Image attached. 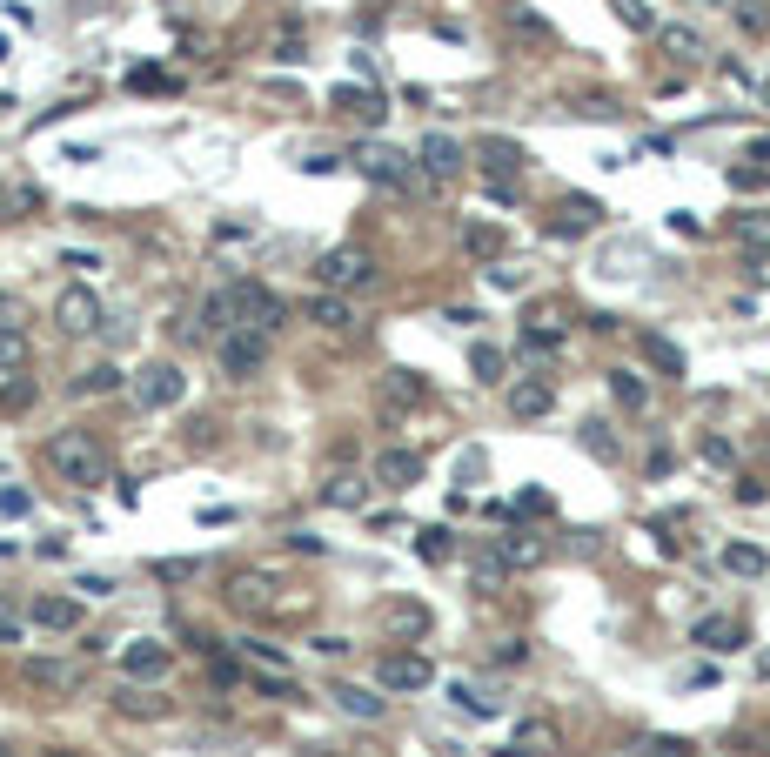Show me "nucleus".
Instances as JSON below:
<instances>
[{"mask_svg": "<svg viewBox=\"0 0 770 757\" xmlns=\"http://www.w3.org/2000/svg\"><path fill=\"white\" fill-rule=\"evenodd\" d=\"M47 463L61 469V483H74V490H101V483H108V449L94 443L88 429L47 436Z\"/></svg>", "mask_w": 770, "mask_h": 757, "instance_id": "obj_1", "label": "nucleus"}, {"mask_svg": "<svg viewBox=\"0 0 770 757\" xmlns=\"http://www.w3.org/2000/svg\"><path fill=\"white\" fill-rule=\"evenodd\" d=\"M355 175L375 181V188H389V195H429L436 181L422 175V161L396 155V148H355Z\"/></svg>", "mask_w": 770, "mask_h": 757, "instance_id": "obj_2", "label": "nucleus"}, {"mask_svg": "<svg viewBox=\"0 0 770 757\" xmlns=\"http://www.w3.org/2000/svg\"><path fill=\"white\" fill-rule=\"evenodd\" d=\"M128 389H134V409H175L188 396V376H181V362H141Z\"/></svg>", "mask_w": 770, "mask_h": 757, "instance_id": "obj_3", "label": "nucleus"}, {"mask_svg": "<svg viewBox=\"0 0 770 757\" xmlns=\"http://www.w3.org/2000/svg\"><path fill=\"white\" fill-rule=\"evenodd\" d=\"M215 356H221V376L248 382V376H255V369L268 362V335H262V329H242V322H235L228 335H215Z\"/></svg>", "mask_w": 770, "mask_h": 757, "instance_id": "obj_4", "label": "nucleus"}, {"mask_svg": "<svg viewBox=\"0 0 770 757\" xmlns=\"http://www.w3.org/2000/svg\"><path fill=\"white\" fill-rule=\"evenodd\" d=\"M228 289H235V322H242V329L275 335L288 322V302L275 289H262V282H228Z\"/></svg>", "mask_w": 770, "mask_h": 757, "instance_id": "obj_5", "label": "nucleus"}, {"mask_svg": "<svg viewBox=\"0 0 770 757\" xmlns=\"http://www.w3.org/2000/svg\"><path fill=\"white\" fill-rule=\"evenodd\" d=\"M315 282H322L329 295H342V289H369V282H375L369 248H329V255L315 262Z\"/></svg>", "mask_w": 770, "mask_h": 757, "instance_id": "obj_6", "label": "nucleus"}, {"mask_svg": "<svg viewBox=\"0 0 770 757\" xmlns=\"http://www.w3.org/2000/svg\"><path fill=\"white\" fill-rule=\"evenodd\" d=\"M101 322H108V309H101V295H94L88 282H74V289L54 295V329L61 335H94Z\"/></svg>", "mask_w": 770, "mask_h": 757, "instance_id": "obj_7", "label": "nucleus"}, {"mask_svg": "<svg viewBox=\"0 0 770 757\" xmlns=\"http://www.w3.org/2000/svg\"><path fill=\"white\" fill-rule=\"evenodd\" d=\"M429 684H436L429 657H416V650H389L382 657V691H429Z\"/></svg>", "mask_w": 770, "mask_h": 757, "instance_id": "obj_8", "label": "nucleus"}, {"mask_svg": "<svg viewBox=\"0 0 770 757\" xmlns=\"http://www.w3.org/2000/svg\"><path fill=\"white\" fill-rule=\"evenodd\" d=\"M121 670H128L134 684H154V677H168V670H175V650L154 644V637H141V644L121 650Z\"/></svg>", "mask_w": 770, "mask_h": 757, "instance_id": "obj_9", "label": "nucleus"}, {"mask_svg": "<svg viewBox=\"0 0 770 757\" xmlns=\"http://www.w3.org/2000/svg\"><path fill=\"white\" fill-rule=\"evenodd\" d=\"M556 409V389L543 376H516L509 382V416H516V423H536V416H550Z\"/></svg>", "mask_w": 770, "mask_h": 757, "instance_id": "obj_10", "label": "nucleus"}, {"mask_svg": "<svg viewBox=\"0 0 770 757\" xmlns=\"http://www.w3.org/2000/svg\"><path fill=\"white\" fill-rule=\"evenodd\" d=\"M476 161H483V175L489 181H509V175H523V148H516V141H509V134H483V141H476Z\"/></svg>", "mask_w": 770, "mask_h": 757, "instance_id": "obj_11", "label": "nucleus"}, {"mask_svg": "<svg viewBox=\"0 0 770 757\" xmlns=\"http://www.w3.org/2000/svg\"><path fill=\"white\" fill-rule=\"evenodd\" d=\"M416 161H422V175H429V181H449V175H462V161H469V155H462L456 134H429Z\"/></svg>", "mask_w": 770, "mask_h": 757, "instance_id": "obj_12", "label": "nucleus"}, {"mask_svg": "<svg viewBox=\"0 0 770 757\" xmlns=\"http://www.w3.org/2000/svg\"><path fill=\"white\" fill-rule=\"evenodd\" d=\"M21 677L34 691H74V684H81V664H67V657H27Z\"/></svg>", "mask_w": 770, "mask_h": 757, "instance_id": "obj_13", "label": "nucleus"}, {"mask_svg": "<svg viewBox=\"0 0 770 757\" xmlns=\"http://www.w3.org/2000/svg\"><path fill=\"white\" fill-rule=\"evenodd\" d=\"M509 34H516L523 47H536V54H550V47H556V27L543 21L536 7H523V0H509Z\"/></svg>", "mask_w": 770, "mask_h": 757, "instance_id": "obj_14", "label": "nucleus"}, {"mask_svg": "<svg viewBox=\"0 0 770 757\" xmlns=\"http://www.w3.org/2000/svg\"><path fill=\"white\" fill-rule=\"evenodd\" d=\"M637 356L657 369V376H683L690 362H683V349L670 342V335H657V329H637Z\"/></svg>", "mask_w": 770, "mask_h": 757, "instance_id": "obj_15", "label": "nucleus"}, {"mask_svg": "<svg viewBox=\"0 0 770 757\" xmlns=\"http://www.w3.org/2000/svg\"><path fill=\"white\" fill-rule=\"evenodd\" d=\"M375 483H382V490H416V483H422V456H416V449H389V456L375 463Z\"/></svg>", "mask_w": 770, "mask_h": 757, "instance_id": "obj_16", "label": "nucleus"}, {"mask_svg": "<svg viewBox=\"0 0 770 757\" xmlns=\"http://www.w3.org/2000/svg\"><path fill=\"white\" fill-rule=\"evenodd\" d=\"M335 108L349 114V121H362V128H382V121H389V108H382V94H375V88H342V94H335Z\"/></svg>", "mask_w": 770, "mask_h": 757, "instance_id": "obj_17", "label": "nucleus"}, {"mask_svg": "<svg viewBox=\"0 0 770 757\" xmlns=\"http://www.w3.org/2000/svg\"><path fill=\"white\" fill-rule=\"evenodd\" d=\"M34 624L41 630H81V597H34Z\"/></svg>", "mask_w": 770, "mask_h": 757, "instance_id": "obj_18", "label": "nucleus"}, {"mask_svg": "<svg viewBox=\"0 0 770 757\" xmlns=\"http://www.w3.org/2000/svg\"><path fill=\"white\" fill-rule=\"evenodd\" d=\"M322 503H329V510H362V503H369V483H362L355 469H335L329 483H322Z\"/></svg>", "mask_w": 770, "mask_h": 757, "instance_id": "obj_19", "label": "nucleus"}, {"mask_svg": "<svg viewBox=\"0 0 770 757\" xmlns=\"http://www.w3.org/2000/svg\"><path fill=\"white\" fill-rule=\"evenodd\" d=\"M235 329V289H215L195 315V335H228Z\"/></svg>", "mask_w": 770, "mask_h": 757, "instance_id": "obj_20", "label": "nucleus"}, {"mask_svg": "<svg viewBox=\"0 0 770 757\" xmlns=\"http://www.w3.org/2000/svg\"><path fill=\"white\" fill-rule=\"evenodd\" d=\"M268 590H275V583H268L262 570H242V577L228 583V603H235V610H268V603H275Z\"/></svg>", "mask_w": 770, "mask_h": 757, "instance_id": "obj_21", "label": "nucleus"}, {"mask_svg": "<svg viewBox=\"0 0 770 757\" xmlns=\"http://www.w3.org/2000/svg\"><path fill=\"white\" fill-rule=\"evenodd\" d=\"M308 315H315V322H322V329L329 335H355V315H349V302H342V295H315V302H308Z\"/></svg>", "mask_w": 770, "mask_h": 757, "instance_id": "obj_22", "label": "nucleus"}, {"mask_svg": "<svg viewBox=\"0 0 770 757\" xmlns=\"http://www.w3.org/2000/svg\"><path fill=\"white\" fill-rule=\"evenodd\" d=\"M335 704H342L349 717H362V724H375V717L389 711V704H382V697H375L369 684H335Z\"/></svg>", "mask_w": 770, "mask_h": 757, "instance_id": "obj_23", "label": "nucleus"}, {"mask_svg": "<svg viewBox=\"0 0 770 757\" xmlns=\"http://www.w3.org/2000/svg\"><path fill=\"white\" fill-rule=\"evenodd\" d=\"M382 396H389V409H402V402H429V382H422L416 369H389V376H382Z\"/></svg>", "mask_w": 770, "mask_h": 757, "instance_id": "obj_24", "label": "nucleus"}, {"mask_svg": "<svg viewBox=\"0 0 770 757\" xmlns=\"http://www.w3.org/2000/svg\"><path fill=\"white\" fill-rule=\"evenodd\" d=\"M462 248H469L476 262H503V228H496V222H469V228H462Z\"/></svg>", "mask_w": 770, "mask_h": 757, "instance_id": "obj_25", "label": "nucleus"}, {"mask_svg": "<svg viewBox=\"0 0 770 757\" xmlns=\"http://www.w3.org/2000/svg\"><path fill=\"white\" fill-rule=\"evenodd\" d=\"M603 222V208H596L590 195H570L563 201V222H556V235H583V228H596Z\"/></svg>", "mask_w": 770, "mask_h": 757, "instance_id": "obj_26", "label": "nucleus"}, {"mask_svg": "<svg viewBox=\"0 0 770 757\" xmlns=\"http://www.w3.org/2000/svg\"><path fill=\"white\" fill-rule=\"evenodd\" d=\"M690 637H697L704 650H737V644H744V630L730 624V617H704V624L690 630Z\"/></svg>", "mask_w": 770, "mask_h": 757, "instance_id": "obj_27", "label": "nucleus"}, {"mask_svg": "<svg viewBox=\"0 0 770 757\" xmlns=\"http://www.w3.org/2000/svg\"><path fill=\"white\" fill-rule=\"evenodd\" d=\"M724 570H730V577H764L770 557L757 550V543H730V550H724Z\"/></svg>", "mask_w": 770, "mask_h": 757, "instance_id": "obj_28", "label": "nucleus"}, {"mask_svg": "<svg viewBox=\"0 0 770 757\" xmlns=\"http://www.w3.org/2000/svg\"><path fill=\"white\" fill-rule=\"evenodd\" d=\"M34 396H41V389H34V382H27L21 369H14V376H0V409H7V416H21V409H34Z\"/></svg>", "mask_w": 770, "mask_h": 757, "instance_id": "obj_29", "label": "nucleus"}, {"mask_svg": "<svg viewBox=\"0 0 770 757\" xmlns=\"http://www.w3.org/2000/svg\"><path fill=\"white\" fill-rule=\"evenodd\" d=\"M14 369H27V329L0 322V376H14Z\"/></svg>", "mask_w": 770, "mask_h": 757, "instance_id": "obj_30", "label": "nucleus"}, {"mask_svg": "<svg viewBox=\"0 0 770 757\" xmlns=\"http://www.w3.org/2000/svg\"><path fill=\"white\" fill-rule=\"evenodd\" d=\"M108 389H121V369H114V362H94V369L74 376V396H108Z\"/></svg>", "mask_w": 770, "mask_h": 757, "instance_id": "obj_31", "label": "nucleus"}, {"mask_svg": "<svg viewBox=\"0 0 770 757\" xmlns=\"http://www.w3.org/2000/svg\"><path fill=\"white\" fill-rule=\"evenodd\" d=\"M724 7L744 34H770V0H724Z\"/></svg>", "mask_w": 770, "mask_h": 757, "instance_id": "obj_32", "label": "nucleus"}, {"mask_svg": "<svg viewBox=\"0 0 770 757\" xmlns=\"http://www.w3.org/2000/svg\"><path fill=\"white\" fill-rule=\"evenodd\" d=\"M469 369H476V382H503L509 356L496 349V342H476V349H469Z\"/></svg>", "mask_w": 770, "mask_h": 757, "instance_id": "obj_33", "label": "nucleus"}, {"mask_svg": "<svg viewBox=\"0 0 770 757\" xmlns=\"http://www.w3.org/2000/svg\"><path fill=\"white\" fill-rule=\"evenodd\" d=\"M610 396L623 402V409H643V402H650V389H643L637 369H610Z\"/></svg>", "mask_w": 770, "mask_h": 757, "instance_id": "obj_34", "label": "nucleus"}, {"mask_svg": "<svg viewBox=\"0 0 770 757\" xmlns=\"http://www.w3.org/2000/svg\"><path fill=\"white\" fill-rule=\"evenodd\" d=\"M730 242H744V248H770V215H730Z\"/></svg>", "mask_w": 770, "mask_h": 757, "instance_id": "obj_35", "label": "nucleus"}, {"mask_svg": "<svg viewBox=\"0 0 770 757\" xmlns=\"http://www.w3.org/2000/svg\"><path fill=\"white\" fill-rule=\"evenodd\" d=\"M663 47H670L677 61H697V54H704V34H697V27H663Z\"/></svg>", "mask_w": 770, "mask_h": 757, "instance_id": "obj_36", "label": "nucleus"}, {"mask_svg": "<svg viewBox=\"0 0 770 757\" xmlns=\"http://www.w3.org/2000/svg\"><path fill=\"white\" fill-rule=\"evenodd\" d=\"M242 657H248L255 670H288V650H275L268 637H248V644H242Z\"/></svg>", "mask_w": 770, "mask_h": 757, "instance_id": "obj_37", "label": "nucleus"}, {"mask_svg": "<svg viewBox=\"0 0 770 757\" xmlns=\"http://www.w3.org/2000/svg\"><path fill=\"white\" fill-rule=\"evenodd\" d=\"M583 449H590L596 463H616V436H610V423H583Z\"/></svg>", "mask_w": 770, "mask_h": 757, "instance_id": "obj_38", "label": "nucleus"}, {"mask_svg": "<svg viewBox=\"0 0 770 757\" xmlns=\"http://www.w3.org/2000/svg\"><path fill=\"white\" fill-rule=\"evenodd\" d=\"M503 563H543V543H536V536H503Z\"/></svg>", "mask_w": 770, "mask_h": 757, "instance_id": "obj_39", "label": "nucleus"}, {"mask_svg": "<svg viewBox=\"0 0 770 757\" xmlns=\"http://www.w3.org/2000/svg\"><path fill=\"white\" fill-rule=\"evenodd\" d=\"M616 21L630 27V34H650V27H657V14H650L643 0H616Z\"/></svg>", "mask_w": 770, "mask_h": 757, "instance_id": "obj_40", "label": "nucleus"}, {"mask_svg": "<svg viewBox=\"0 0 770 757\" xmlns=\"http://www.w3.org/2000/svg\"><path fill=\"white\" fill-rule=\"evenodd\" d=\"M523 349H536V356H550V349H563V329H550V315H543L536 329H523Z\"/></svg>", "mask_w": 770, "mask_h": 757, "instance_id": "obj_41", "label": "nucleus"}, {"mask_svg": "<svg viewBox=\"0 0 770 757\" xmlns=\"http://www.w3.org/2000/svg\"><path fill=\"white\" fill-rule=\"evenodd\" d=\"M416 550H422L429 563H449V557H456V543H449V530H422V536H416Z\"/></svg>", "mask_w": 770, "mask_h": 757, "instance_id": "obj_42", "label": "nucleus"}, {"mask_svg": "<svg viewBox=\"0 0 770 757\" xmlns=\"http://www.w3.org/2000/svg\"><path fill=\"white\" fill-rule=\"evenodd\" d=\"M114 711H128V717H161L168 704H161V697H141V691H121V697H114Z\"/></svg>", "mask_w": 770, "mask_h": 757, "instance_id": "obj_43", "label": "nucleus"}, {"mask_svg": "<svg viewBox=\"0 0 770 757\" xmlns=\"http://www.w3.org/2000/svg\"><path fill=\"white\" fill-rule=\"evenodd\" d=\"M449 704H456V711H469V717H496V704H489L483 691H469V684H456V691H449Z\"/></svg>", "mask_w": 770, "mask_h": 757, "instance_id": "obj_44", "label": "nucleus"}, {"mask_svg": "<svg viewBox=\"0 0 770 757\" xmlns=\"http://www.w3.org/2000/svg\"><path fill=\"white\" fill-rule=\"evenodd\" d=\"M128 88H134V94H168L175 81H168L161 67H134V74H128Z\"/></svg>", "mask_w": 770, "mask_h": 757, "instance_id": "obj_45", "label": "nucleus"}, {"mask_svg": "<svg viewBox=\"0 0 770 757\" xmlns=\"http://www.w3.org/2000/svg\"><path fill=\"white\" fill-rule=\"evenodd\" d=\"M422 624H429L422 603H389V630H422Z\"/></svg>", "mask_w": 770, "mask_h": 757, "instance_id": "obj_46", "label": "nucleus"}, {"mask_svg": "<svg viewBox=\"0 0 770 757\" xmlns=\"http://www.w3.org/2000/svg\"><path fill=\"white\" fill-rule=\"evenodd\" d=\"M34 510V496L27 490H0V516H27Z\"/></svg>", "mask_w": 770, "mask_h": 757, "instance_id": "obj_47", "label": "nucleus"}, {"mask_svg": "<svg viewBox=\"0 0 770 757\" xmlns=\"http://www.w3.org/2000/svg\"><path fill=\"white\" fill-rule=\"evenodd\" d=\"M489 289H523V268H503V262H489Z\"/></svg>", "mask_w": 770, "mask_h": 757, "instance_id": "obj_48", "label": "nucleus"}, {"mask_svg": "<svg viewBox=\"0 0 770 757\" xmlns=\"http://www.w3.org/2000/svg\"><path fill=\"white\" fill-rule=\"evenodd\" d=\"M516 744H529V751H550V724H523V731H516Z\"/></svg>", "mask_w": 770, "mask_h": 757, "instance_id": "obj_49", "label": "nucleus"}, {"mask_svg": "<svg viewBox=\"0 0 770 757\" xmlns=\"http://www.w3.org/2000/svg\"><path fill=\"white\" fill-rule=\"evenodd\" d=\"M61 268H81V275H94V268H101V255H94V248H74V255H61Z\"/></svg>", "mask_w": 770, "mask_h": 757, "instance_id": "obj_50", "label": "nucleus"}, {"mask_svg": "<svg viewBox=\"0 0 770 757\" xmlns=\"http://www.w3.org/2000/svg\"><path fill=\"white\" fill-rule=\"evenodd\" d=\"M516 510H523V516H550V496H543V490H529L523 503H516Z\"/></svg>", "mask_w": 770, "mask_h": 757, "instance_id": "obj_51", "label": "nucleus"}, {"mask_svg": "<svg viewBox=\"0 0 770 757\" xmlns=\"http://www.w3.org/2000/svg\"><path fill=\"white\" fill-rule=\"evenodd\" d=\"M74 590H81V597H108V590H114V577H81Z\"/></svg>", "mask_w": 770, "mask_h": 757, "instance_id": "obj_52", "label": "nucleus"}, {"mask_svg": "<svg viewBox=\"0 0 770 757\" xmlns=\"http://www.w3.org/2000/svg\"><path fill=\"white\" fill-rule=\"evenodd\" d=\"M476 577H483V583H503V557H476Z\"/></svg>", "mask_w": 770, "mask_h": 757, "instance_id": "obj_53", "label": "nucleus"}, {"mask_svg": "<svg viewBox=\"0 0 770 757\" xmlns=\"http://www.w3.org/2000/svg\"><path fill=\"white\" fill-rule=\"evenodd\" d=\"M650 751H657V757H690V744H683V737H657Z\"/></svg>", "mask_w": 770, "mask_h": 757, "instance_id": "obj_54", "label": "nucleus"}, {"mask_svg": "<svg viewBox=\"0 0 770 757\" xmlns=\"http://www.w3.org/2000/svg\"><path fill=\"white\" fill-rule=\"evenodd\" d=\"M523 657H529V644H503V650H496V664H503V670H516Z\"/></svg>", "mask_w": 770, "mask_h": 757, "instance_id": "obj_55", "label": "nucleus"}, {"mask_svg": "<svg viewBox=\"0 0 770 757\" xmlns=\"http://www.w3.org/2000/svg\"><path fill=\"white\" fill-rule=\"evenodd\" d=\"M0 322H14V329H21V302H14V295H0Z\"/></svg>", "mask_w": 770, "mask_h": 757, "instance_id": "obj_56", "label": "nucleus"}, {"mask_svg": "<svg viewBox=\"0 0 770 757\" xmlns=\"http://www.w3.org/2000/svg\"><path fill=\"white\" fill-rule=\"evenodd\" d=\"M7 644H21V624H0V650Z\"/></svg>", "mask_w": 770, "mask_h": 757, "instance_id": "obj_57", "label": "nucleus"}, {"mask_svg": "<svg viewBox=\"0 0 770 757\" xmlns=\"http://www.w3.org/2000/svg\"><path fill=\"white\" fill-rule=\"evenodd\" d=\"M750 161H770V141H750Z\"/></svg>", "mask_w": 770, "mask_h": 757, "instance_id": "obj_58", "label": "nucleus"}, {"mask_svg": "<svg viewBox=\"0 0 770 757\" xmlns=\"http://www.w3.org/2000/svg\"><path fill=\"white\" fill-rule=\"evenodd\" d=\"M757 282H770V255H757Z\"/></svg>", "mask_w": 770, "mask_h": 757, "instance_id": "obj_59", "label": "nucleus"}, {"mask_svg": "<svg viewBox=\"0 0 770 757\" xmlns=\"http://www.w3.org/2000/svg\"><path fill=\"white\" fill-rule=\"evenodd\" d=\"M496 757H536V751H523V744H509V751H496Z\"/></svg>", "mask_w": 770, "mask_h": 757, "instance_id": "obj_60", "label": "nucleus"}, {"mask_svg": "<svg viewBox=\"0 0 770 757\" xmlns=\"http://www.w3.org/2000/svg\"><path fill=\"white\" fill-rule=\"evenodd\" d=\"M757 670H764V677H770V650H764V664H757Z\"/></svg>", "mask_w": 770, "mask_h": 757, "instance_id": "obj_61", "label": "nucleus"}, {"mask_svg": "<svg viewBox=\"0 0 770 757\" xmlns=\"http://www.w3.org/2000/svg\"><path fill=\"white\" fill-rule=\"evenodd\" d=\"M757 94H764V108H770V81H764V88H757Z\"/></svg>", "mask_w": 770, "mask_h": 757, "instance_id": "obj_62", "label": "nucleus"}, {"mask_svg": "<svg viewBox=\"0 0 770 757\" xmlns=\"http://www.w3.org/2000/svg\"><path fill=\"white\" fill-rule=\"evenodd\" d=\"M41 757H74V751H41Z\"/></svg>", "mask_w": 770, "mask_h": 757, "instance_id": "obj_63", "label": "nucleus"}, {"mask_svg": "<svg viewBox=\"0 0 770 757\" xmlns=\"http://www.w3.org/2000/svg\"><path fill=\"white\" fill-rule=\"evenodd\" d=\"M0 757H7V751H0Z\"/></svg>", "mask_w": 770, "mask_h": 757, "instance_id": "obj_64", "label": "nucleus"}]
</instances>
